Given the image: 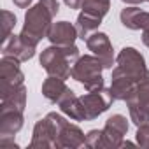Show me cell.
Returning <instances> with one entry per match:
<instances>
[{
  "label": "cell",
  "instance_id": "cell-24",
  "mask_svg": "<svg viewBox=\"0 0 149 149\" xmlns=\"http://www.w3.org/2000/svg\"><path fill=\"white\" fill-rule=\"evenodd\" d=\"M135 142H137V146H140V147H144V149H149V123L137 126Z\"/></svg>",
  "mask_w": 149,
  "mask_h": 149
},
{
  "label": "cell",
  "instance_id": "cell-17",
  "mask_svg": "<svg viewBox=\"0 0 149 149\" xmlns=\"http://www.w3.org/2000/svg\"><path fill=\"white\" fill-rule=\"evenodd\" d=\"M114 100H121V102H126L133 91L137 90V81L130 79V77H125V76H111V86H109Z\"/></svg>",
  "mask_w": 149,
  "mask_h": 149
},
{
  "label": "cell",
  "instance_id": "cell-20",
  "mask_svg": "<svg viewBox=\"0 0 149 149\" xmlns=\"http://www.w3.org/2000/svg\"><path fill=\"white\" fill-rule=\"evenodd\" d=\"M126 105H128V112H130V121L135 126L149 123V107L146 104H142L135 98H128Z\"/></svg>",
  "mask_w": 149,
  "mask_h": 149
},
{
  "label": "cell",
  "instance_id": "cell-14",
  "mask_svg": "<svg viewBox=\"0 0 149 149\" xmlns=\"http://www.w3.org/2000/svg\"><path fill=\"white\" fill-rule=\"evenodd\" d=\"M121 25L128 30H146L149 28V13L140 11L137 6H126L119 13Z\"/></svg>",
  "mask_w": 149,
  "mask_h": 149
},
{
  "label": "cell",
  "instance_id": "cell-29",
  "mask_svg": "<svg viewBox=\"0 0 149 149\" xmlns=\"http://www.w3.org/2000/svg\"><path fill=\"white\" fill-rule=\"evenodd\" d=\"M121 2L126 4V6H140V4L147 2V0H121Z\"/></svg>",
  "mask_w": 149,
  "mask_h": 149
},
{
  "label": "cell",
  "instance_id": "cell-7",
  "mask_svg": "<svg viewBox=\"0 0 149 149\" xmlns=\"http://www.w3.org/2000/svg\"><path fill=\"white\" fill-rule=\"evenodd\" d=\"M128 119L123 114H112L107 118L105 126L102 128L104 133V149H118L123 147L125 135L128 133Z\"/></svg>",
  "mask_w": 149,
  "mask_h": 149
},
{
  "label": "cell",
  "instance_id": "cell-5",
  "mask_svg": "<svg viewBox=\"0 0 149 149\" xmlns=\"http://www.w3.org/2000/svg\"><path fill=\"white\" fill-rule=\"evenodd\" d=\"M19 60L14 56L0 58V97L7 95L14 88L25 84V74L19 67Z\"/></svg>",
  "mask_w": 149,
  "mask_h": 149
},
{
  "label": "cell",
  "instance_id": "cell-22",
  "mask_svg": "<svg viewBox=\"0 0 149 149\" xmlns=\"http://www.w3.org/2000/svg\"><path fill=\"white\" fill-rule=\"evenodd\" d=\"M16 23H18L16 14L11 13V11H7V9H4L2 11V42L7 40L13 35V30H14Z\"/></svg>",
  "mask_w": 149,
  "mask_h": 149
},
{
  "label": "cell",
  "instance_id": "cell-2",
  "mask_svg": "<svg viewBox=\"0 0 149 149\" xmlns=\"http://www.w3.org/2000/svg\"><path fill=\"white\" fill-rule=\"evenodd\" d=\"M79 47L76 44L72 46H54L51 44L49 47L42 49L39 56L40 67L46 70L47 76L60 77L67 81L72 76V65L79 60Z\"/></svg>",
  "mask_w": 149,
  "mask_h": 149
},
{
  "label": "cell",
  "instance_id": "cell-8",
  "mask_svg": "<svg viewBox=\"0 0 149 149\" xmlns=\"http://www.w3.org/2000/svg\"><path fill=\"white\" fill-rule=\"evenodd\" d=\"M86 47L102 60L104 68H112V65H116V54L111 44V39L107 33L104 32H93L88 39H86Z\"/></svg>",
  "mask_w": 149,
  "mask_h": 149
},
{
  "label": "cell",
  "instance_id": "cell-21",
  "mask_svg": "<svg viewBox=\"0 0 149 149\" xmlns=\"http://www.w3.org/2000/svg\"><path fill=\"white\" fill-rule=\"evenodd\" d=\"M109 9H111V0H84V2H83V7H81L83 13L98 16V18H102V19H104V16L109 13Z\"/></svg>",
  "mask_w": 149,
  "mask_h": 149
},
{
  "label": "cell",
  "instance_id": "cell-25",
  "mask_svg": "<svg viewBox=\"0 0 149 149\" xmlns=\"http://www.w3.org/2000/svg\"><path fill=\"white\" fill-rule=\"evenodd\" d=\"M0 146L2 147H11V149H19L14 137H0Z\"/></svg>",
  "mask_w": 149,
  "mask_h": 149
},
{
  "label": "cell",
  "instance_id": "cell-6",
  "mask_svg": "<svg viewBox=\"0 0 149 149\" xmlns=\"http://www.w3.org/2000/svg\"><path fill=\"white\" fill-rule=\"evenodd\" d=\"M83 107H84V118L86 121H93L98 116H102L105 111H109V107L114 102V97L111 93L109 88H102L98 91H88L81 97Z\"/></svg>",
  "mask_w": 149,
  "mask_h": 149
},
{
  "label": "cell",
  "instance_id": "cell-19",
  "mask_svg": "<svg viewBox=\"0 0 149 149\" xmlns=\"http://www.w3.org/2000/svg\"><path fill=\"white\" fill-rule=\"evenodd\" d=\"M102 25V18L98 16H93V14H88V13H79L77 19H76V28H77V33H79V39L86 40L93 32L98 30V26Z\"/></svg>",
  "mask_w": 149,
  "mask_h": 149
},
{
  "label": "cell",
  "instance_id": "cell-10",
  "mask_svg": "<svg viewBox=\"0 0 149 149\" xmlns=\"http://www.w3.org/2000/svg\"><path fill=\"white\" fill-rule=\"evenodd\" d=\"M83 146H86V135L77 125L67 121L58 130L54 149H79Z\"/></svg>",
  "mask_w": 149,
  "mask_h": 149
},
{
  "label": "cell",
  "instance_id": "cell-26",
  "mask_svg": "<svg viewBox=\"0 0 149 149\" xmlns=\"http://www.w3.org/2000/svg\"><path fill=\"white\" fill-rule=\"evenodd\" d=\"M83 2H84V0H63V4L68 9H81L83 7Z\"/></svg>",
  "mask_w": 149,
  "mask_h": 149
},
{
  "label": "cell",
  "instance_id": "cell-4",
  "mask_svg": "<svg viewBox=\"0 0 149 149\" xmlns=\"http://www.w3.org/2000/svg\"><path fill=\"white\" fill-rule=\"evenodd\" d=\"M147 72L146 58L132 46H125L116 54V67L112 68V76H125L133 81H140Z\"/></svg>",
  "mask_w": 149,
  "mask_h": 149
},
{
  "label": "cell",
  "instance_id": "cell-28",
  "mask_svg": "<svg viewBox=\"0 0 149 149\" xmlns=\"http://www.w3.org/2000/svg\"><path fill=\"white\" fill-rule=\"evenodd\" d=\"M142 42H144L146 47H149V28L142 30Z\"/></svg>",
  "mask_w": 149,
  "mask_h": 149
},
{
  "label": "cell",
  "instance_id": "cell-30",
  "mask_svg": "<svg viewBox=\"0 0 149 149\" xmlns=\"http://www.w3.org/2000/svg\"><path fill=\"white\" fill-rule=\"evenodd\" d=\"M147 2H149V0H147Z\"/></svg>",
  "mask_w": 149,
  "mask_h": 149
},
{
  "label": "cell",
  "instance_id": "cell-12",
  "mask_svg": "<svg viewBox=\"0 0 149 149\" xmlns=\"http://www.w3.org/2000/svg\"><path fill=\"white\" fill-rule=\"evenodd\" d=\"M76 39H79V33H77L76 25H72L70 21L53 23V26L47 33V40L54 46H72L76 42Z\"/></svg>",
  "mask_w": 149,
  "mask_h": 149
},
{
  "label": "cell",
  "instance_id": "cell-18",
  "mask_svg": "<svg viewBox=\"0 0 149 149\" xmlns=\"http://www.w3.org/2000/svg\"><path fill=\"white\" fill-rule=\"evenodd\" d=\"M67 90H68V86L65 84V81L60 77H53V76H47L42 83V88H40L42 97L51 104H58V100L61 98V95Z\"/></svg>",
  "mask_w": 149,
  "mask_h": 149
},
{
  "label": "cell",
  "instance_id": "cell-11",
  "mask_svg": "<svg viewBox=\"0 0 149 149\" xmlns=\"http://www.w3.org/2000/svg\"><path fill=\"white\" fill-rule=\"evenodd\" d=\"M37 47L28 44L26 40L21 39V35H11L7 40L2 42V54L4 56H14L19 61H28L35 56Z\"/></svg>",
  "mask_w": 149,
  "mask_h": 149
},
{
  "label": "cell",
  "instance_id": "cell-3",
  "mask_svg": "<svg viewBox=\"0 0 149 149\" xmlns=\"http://www.w3.org/2000/svg\"><path fill=\"white\" fill-rule=\"evenodd\" d=\"M102 72H104L102 60L91 53V54L79 56V60L72 65L70 77L74 81H77L79 84H83L86 91H98V90L105 88Z\"/></svg>",
  "mask_w": 149,
  "mask_h": 149
},
{
  "label": "cell",
  "instance_id": "cell-13",
  "mask_svg": "<svg viewBox=\"0 0 149 149\" xmlns=\"http://www.w3.org/2000/svg\"><path fill=\"white\" fill-rule=\"evenodd\" d=\"M56 105L60 107V112L65 114L68 119H72V121H86V118H84V107H83L81 97H77L70 88L61 95V98L58 100Z\"/></svg>",
  "mask_w": 149,
  "mask_h": 149
},
{
  "label": "cell",
  "instance_id": "cell-23",
  "mask_svg": "<svg viewBox=\"0 0 149 149\" xmlns=\"http://www.w3.org/2000/svg\"><path fill=\"white\" fill-rule=\"evenodd\" d=\"M86 147L104 149V133H102V130H90L86 133Z\"/></svg>",
  "mask_w": 149,
  "mask_h": 149
},
{
  "label": "cell",
  "instance_id": "cell-16",
  "mask_svg": "<svg viewBox=\"0 0 149 149\" xmlns=\"http://www.w3.org/2000/svg\"><path fill=\"white\" fill-rule=\"evenodd\" d=\"M26 95H28V90L25 84L14 88L7 95L0 97V111H21L23 112L26 107Z\"/></svg>",
  "mask_w": 149,
  "mask_h": 149
},
{
  "label": "cell",
  "instance_id": "cell-1",
  "mask_svg": "<svg viewBox=\"0 0 149 149\" xmlns=\"http://www.w3.org/2000/svg\"><path fill=\"white\" fill-rule=\"evenodd\" d=\"M58 13H60L58 0H39L37 4L28 7L25 13L23 28L19 32L21 39L37 47L42 39H47V33Z\"/></svg>",
  "mask_w": 149,
  "mask_h": 149
},
{
  "label": "cell",
  "instance_id": "cell-15",
  "mask_svg": "<svg viewBox=\"0 0 149 149\" xmlns=\"http://www.w3.org/2000/svg\"><path fill=\"white\" fill-rule=\"evenodd\" d=\"M25 125L21 111H0V137H14Z\"/></svg>",
  "mask_w": 149,
  "mask_h": 149
},
{
  "label": "cell",
  "instance_id": "cell-9",
  "mask_svg": "<svg viewBox=\"0 0 149 149\" xmlns=\"http://www.w3.org/2000/svg\"><path fill=\"white\" fill-rule=\"evenodd\" d=\"M54 142H56V128L51 123V119L46 116L33 125L32 140L28 147L30 149H54Z\"/></svg>",
  "mask_w": 149,
  "mask_h": 149
},
{
  "label": "cell",
  "instance_id": "cell-27",
  "mask_svg": "<svg viewBox=\"0 0 149 149\" xmlns=\"http://www.w3.org/2000/svg\"><path fill=\"white\" fill-rule=\"evenodd\" d=\"M13 2H14V6L19 7V9H28V7H32V0H13Z\"/></svg>",
  "mask_w": 149,
  "mask_h": 149
}]
</instances>
